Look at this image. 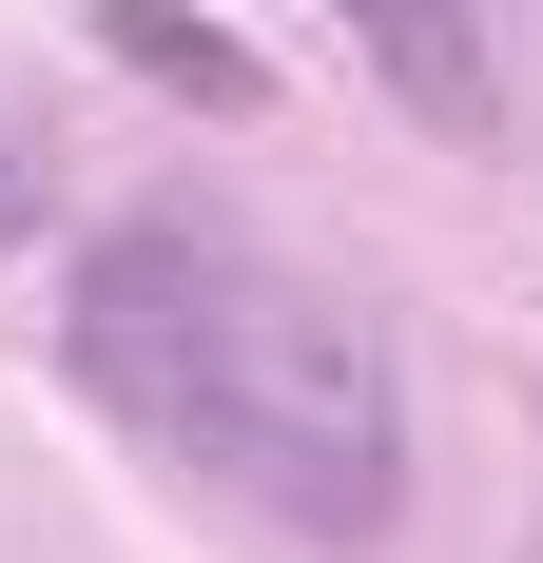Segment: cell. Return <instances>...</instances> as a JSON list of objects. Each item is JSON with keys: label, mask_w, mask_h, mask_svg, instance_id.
<instances>
[{"label": "cell", "mask_w": 543, "mask_h": 563, "mask_svg": "<svg viewBox=\"0 0 543 563\" xmlns=\"http://www.w3.org/2000/svg\"><path fill=\"white\" fill-rule=\"evenodd\" d=\"M78 389L136 408L156 448H195L214 486H253V506L311 525V544H388V506H408L388 331L350 291L253 273L214 214H136V233L78 253Z\"/></svg>", "instance_id": "1"}, {"label": "cell", "mask_w": 543, "mask_h": 563, "mask_svg": "<svg viewBox=\"0 0 543 563\" xmlns=\"http://www.w3.org/2000/svg\"><path fill=\"white\" fill-rule=\"evenodd\" d=\"M350 40H369V78L428 136H505V40H486V0H330Z\"/></svg>", "instance_id": "2"}, {"label": "cell", "mask_w": 543, "mask_h": 563, "mask_svg": "<svg viewBox=\"0 0 543 563\" xmlns=\"http://www.w3.org/2000/svg\"><path fill=\"white\" fill-rule=\"evenodd\" d=\"M98 40H117V78H156L175 117H272V58L233 40V20H195V0H98Z\"/></svg>", "instance_id": "3"}, {"label": "cell", "mask_w": 543, "mask_h": 563, "mask_svg": "<svg viewBox=\"0 0 543 563\" xmlns=\"http://www.w3.org/2000/svg\"><path fill=\"white\" fill-rule=\"evenodd\" d=\"M0 233H40V156H20V136H0Z\"/></svg>", "instance_id": "4"}]
</instances>
